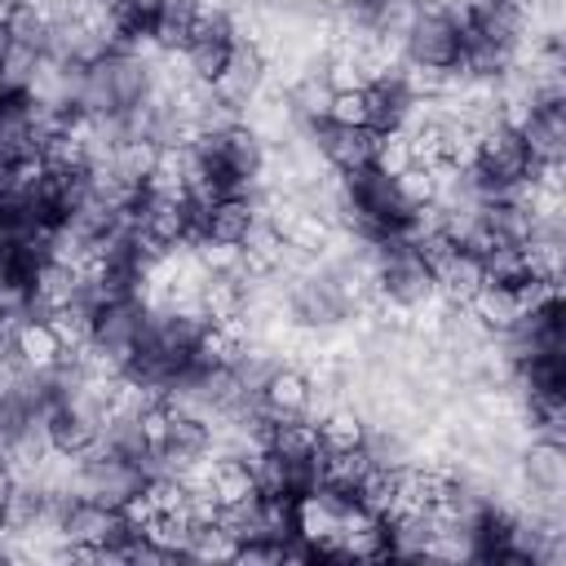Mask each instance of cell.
I'll use <instances>...</instances> for the list:
<instances>
[{"mask_svg":"<svg viewBox=\"0 0 566 566\" xmlns=\"http://www.w3.org/2000/svg\"><path fill=\"white\" fill-rule=\"evenodd\" d=\"M464 305L473 310V318H478L486 332H509V327L517 323V314H522L509 283H482Z\"/></svg>","mask_w":566,"mask_h":566,"instance_id":"cell-6","label":"cell"},{"mask_svg":"<svg viewBox=\"0 0 566 566\" xmlns=\"http://www.w3.org/2000/svg\"><path fill=\"white\" fill-rule=\"evenodd\" d=\"M226 57H230V44L226 40H195V44H186L190 75H199V80H217L226 71Z\"/></svg>","mask_w":566,"mask_h":566,"instance_id":"cell-18","label":"cell"},{"mask_svg":"<svg viewBox=\"0 0 566 566\" xmlns=\"http://www.w3.org/2000/svg\"><path fill=\"white\" fill-rule=\"evenodd\" d=\"M402 44H407V57H411V62L451 66V62L460 57V35H455V27H451L447 18H438V13H424V9H420L416 22L407 27Z\"/></svg>","mask_w":566,"mask_h":566,"instance_id":"cell-1","label":"cell"},{"mask_svg":"<svg viewBox=\"0 0 566 566\" xmlns=\"http://www.w3.org/2000/svg\"><path fill=\"white\" fill-rule=\"evenodd\" d=\"M363 442H367L363 411H354V407H332V411L318 420V447L345 451V447H363Z\"/></svg>","mask_w":566,"mask_h":566,"instance_id":"cell-8","label":"cell"},{"mask_svg":"<svg viewBox=\"0 0 566 566\" xmlns=\"http://www.w3.org/2000/svg\"><path fill=\"white\" fill-rule=\"evenodd\" d=\"M389 181H394V195H398L402 208H416V203L438 199V181H433V172H429L424 164H411V168H402V172L389 177Z\"/></svg>","mask_w":566,"mask_h":566,"instance_id":"cell-15","label":"cell"},{"mask_svg":"<svg viewBox=\"0 0 566 566\" xmlns=\"http://www.w3.org/2000/svg\"><path fill=\"white\" fill-rule=\"evenodd\" d=\"M13 44V35H9V22H0V57H4V49Z\"/></svg>","mask_w":566,"mask_h":566,"instance_id":"cell-23","label":"cell"},{"mask_svg":"<svg viewBox=\"0 0 566 566\" xmlns=\"http://www.w3.org/2000/svg\"><path fill=\"white\" fill-rule=\"evenodd\" d=\"M195 252H199L208 274H239V265H243V243H230V239H208L203 234L195 243Z\"/></svg>","mask_w":566,"mask_h":566,"instance_id":"cell-17","label":"cell"},{"mask_svg":"<svg viewBox=\"0 0 566 566\" xmlns=\"http://www.w3.org/2000/svg\"><path fill=\"white\" fill-rule=\"evenodd\" d=\"M482 279L486 283H517V279H526L531 274V261H526V248L522 243H509V239H495L482 256Z\"/></svg>","mask_w":566,"mask_h":566,"instance_id":"cell-7","label":"cell"},{"mask_svg":"<svg viewBox=\"0 0 566 566\" xmlns=\"http://www.w3.org/2000/svg\"><path fill=\"white\" fill-rule=\"evenodd\" d=\"M18 491V482H13V473L0 464V513H4V504H9V495Z\"/></svg>","mask_w":566,"mask_h":566,"instance_id":"cell-22","label":"cell"},{"mask_svg":"<svg viewBox=\"0 0 566 566\" xmlns=\"http://www.w3.org/2000/svg\"><path fill=\"white\" fill-rule=\"evenodd\" d=\"M287 102H292V111L305 119V124H318V119H327V102H332V88L323 84V75H305L292 93H287Z\"/></svg>","mask_w":566,"mask_h":566,"instance_id":"cell-14","label":"cell"},{"mask_svg":"<svg viewBox=\"0 0 566 566\" xmlns=\"http://www.w3.org/2000/svg\"><path fill=\"white\" fill-rule=\"evenodd\" d=\"M332 230H336V226H332L323 212H314V208H301V217H296V221L283 230V243H292V248H305V252H314V256H318V252H323V243L332 239Z\"/></svg>","mask_w":566,"mask_h":566,"instance_id":"cell-13","label":"cell"},{"mask_svg":"<svg viewBox=\"0 0 566 566\" xmlns=\"http://www.w3.org/2000/svg\"><path fill=\"white\" fill-rule=\"evenodd\" d=\"M371 168L380 177H398L402 168H411V150H407V133L402 128H385L371 142Z\"/></svg>","mask_w":566,"mask_h":566,"instance_id":"cell-12","label":"cell"},{"mask_svg":"<svg viewBox=\"0 0 566 566\" xmlns=\"http://www.w3.org/2000/svg\"><path fill=\"white\" fill-rule=\"evenodd\" d=\"M522 473L535 491H562L566 486V451L562 442H548V438H531L526 451H522Z\"/></svg>","mask_w":566,"mask_h":566,"instance_id":"cell-5","label":"cell"},{"mask_svg":"<svg viewBox=\"0 0 566 566\" xmlns=\"http://www.w3.org/2000/svg\"><path fill=\"white\" fill-rule=\"evenodd\" d=\"M371 142H376L371 128H336V124H327V119H323V133H318V150H323L327 164L340 168V172L367 168V164H371Z\"/></svg>","mask_w":566,"mask_h":566,"instance_id":"cell-3","label":"cell"},{"mask_svg":"<svg viewBox=\"0 0 566 566\" xmlns=\"http://www.w3.org/2000/svg\"><path fill=\"white\" fill-rule=\"evenodd\" d=\"M49 327L57 332V340H62V349H80V345H88V340H93V327H97V314H93L88 305H80V301H71V305H57V310L49 314Z\"/></svg>","mask_w":566,"mask_h":566,"instance_id":"cell-10","label":"cell"},{"mask_svg":"<svg viewBox=\"0 0 566 566\" xmlns=\"http://www.w3.org/2000/svg\"><path fill=\"white\" fill-rule=\"evenodd\" d=\"M327 124H336V128H367V88L332 93V102H327Z\"/></svg>","mask_w":566,"mask_h":566,"instance_id":"cell-19","label":"cell"},{"mask_svg":"<svg viewBox=\"0 0 566 566\" xmlns=\"http://www.w3.org/2000/svg\"><path fill=\"white\" fill-rule=\"evenodd\" d=\"M13 354H18L31 371H49V367H57V358H62V340H57V332L49 327V318H22L18 332H13Z\"/></svg>","mask_w":566,"mask_h":566,"instance_id":"cell-4","label":"cell"},{"mask_svg":"<svg viewBox=\"0 0 566 566\" xmlns=\"http://www.w3.org/2000/svg\"><path fill=\"white\" fill-rule=\"evenodd\" d=\"M212 495H217V504H239V500H256L261 491H256V478H252V469L243 460L221 455L217 478H212Z\"/></svg>","mask_w":566,"mask_h":566,"instance_id":"cell-11","label":"cell"},{"mask_svg":"<svg viewBox=\"0 0 566 566\" xmlns=\"http://www.w3.org/2000/svg\"><path fill=\"white\" fill-rule=\"evenodd\" d=\"M323 84L332 93H354V88H367L371 80H367V71H363L358 57H327L323 62Z\"/></svg>","mask_w":566,"mask_h":566,"instance_id":"cell-20","label":"cell"},{"mask_svg":"<svg viewBox=\"0 0 566 566\" xmlns=\"http://www.w3.org/2000/svg\"><path fill=\"white\" fill-rule=\"evenodd\" d=\"M310 398V376L301 367H274L261 380V402H265V420H283V416H301Z\"/></svg>","mask_w":566,"mask_h":566,"instance_id":"cell-2","label":"cell"},{"mask_svg":"<svg viewBox=\"0 0 566 566\" xmlns=\"http://www.w3.org/2000/svg\"><path fill=\"white\" fill-rule=\"evenodd\" d=\"M234 548H239V539L226 535L221 526H195L186 557H199V562H234Z\"/></svg>","mask_w":566,"mask_h":566,"instance_id":"cell-16","label":"cell"},{"mask_svg":"<svg viewBox=\"0 0 566 566\" xmlns=\"http://www.w3.org/2000/svg\"><path fill=\"white\" fill-rule=\"evenodd\" d=\"M248 226H252V199H217L208 208V239L243 243Z\"/></svg>","mask_w":566,"mask_h":566,"instance_id":"cell-9","label":"cell"},{"mask_svg":"<svg viewBox=\"0 0 566 566\" xmlns=\"http://www.w3.org/2000/svg\"><path fill=\"white\" fill-rule=\"evenodd\" d=\"M407 150H411V164H438L442 159V124H420L407 133Z\"/></svg>","mask_w":566,"mask_h":566,"instance_id":"cell-21","label":"cell"}]
</instances>
